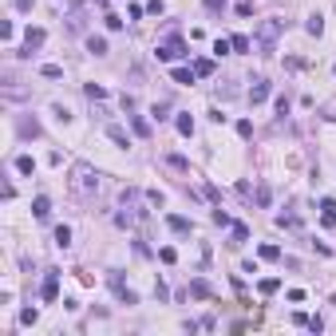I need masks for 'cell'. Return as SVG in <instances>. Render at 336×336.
Returning <instances> with one entry per match:
<instances>
[{"label": "cell", "instance_id": "21", "mask_svg": "<svg viewBox=\"0 0 336 336\" xmlns=\"http://www.w3.org/2000/svg\"><path fill=\"white\" fill-rule=\"evenodd\" d=\"M194 71H198V75H214V59H198Z\"/></svg>", "mask_w": 336, "mask_h": 336}, {"label": "cell", "instance_id": "12", "mask_svg": "<svg viewBox=\"0 0 336 336\" xmlns=\"http://www.w3.org/2000/svg\"><path fill=\"white\" fill-rule=\"evenodd\" d=\"M32 214H36V218H48V214H52V202H48V198L40 194V198L32 202Z\"/></svg>", "mask_w": 336, "mask_h": 336}, {"label": "cell", "instance_id": "19", "mask_svg": "<svg viewBox=\"0 0 336 336\" xmlns=\"http://www.w3.org/2000/svg\"><path fill=\"white\" fill-rule=\"evenodd\" d=\"M83 91H87V99H99V103H103V99H107V91H103V87H99V83H87V87H83Z\"/></svg>", "mask_w": 336, "mask_h": 336}, {"label": "cell", "instance_id": "1", "mask_svg": "<svg viewBox=\"0 0 336 336\" xmlns=\"http://www.w3.org/2000/svg\"><path fill=\"white\" fill-rule=\"evenodd\" d=\"M95 186H99V174L87 167V163H75V167H71V190H75L79 198L95 194Z\"/></svg>", "mask_w": 336, "mask_h": 336}, {"label": "cell", "instance_id": "13", "mask_svg": "<svg viewBox=\"0 0 336 336\" xmlns=\"http://www.w3.org/2000/svg\"><path fill=\"white\" fill-rule=\"evenodd\" d=\"M56 245H59V249L71 245V229H67V225H56Z\"/></svg>", "mask_w": 336, "mask_h": 336}, {"label": "cell", "instance_id": "15", "mask_svg": "<svg viewBox=\"0 0 336 336\" xmlns=\"http://www.w3.org/2000/svg\"><path fill=\"white\" fill-rule=\"evenodd\" d=\"M16 170H20V174H32V170H36L32 155H20V159H16Z\"/></svg>", "mask_w": 336, "mask_h": 336}, {"label": "cell", "instance_id": "20", "mask_svg": "<svg viewBox=\"0 0 336 336\" xmlns=\"http://www.w3.org/2000/svg\"><path fill=\"white\" fill-rule=\"evenodd\" d=\"M40 75H44V79H59V75H63V67H56V63H44V67H40Z\"/></svg>", "mask_w": 336, "mask_h": 336}, {"label": "cell", "instance_id": "27", "mask_svg": "<svg viewBox=\"0 0 336 336\" xmlns=\"http://www.w3.org/2000/svg\"><path fill=\"white\" fill-rule=\"evenodd\" d=\"M229 44H233V52H249V40H245V36H233Z\"/></svg>", "mask_w": 336, "mask_h": 336}, {"label": "cell", "instance_id": "33", "mask_svg": "<svg viewBox=\"0 0 336 336\" xmlns=\"http://www.w3.org/2000/svg\"><path fill=\"white\" fill-rule=\"evenodd\" d=\"M202 4H206V12H222L225 8V0H202Z\"/></svg>", "mask_w": 336, "mask_h": 336}, {"label": "cell", "instance_id": "2", "mask_svg": "<svg viewBox=\"0 0 336 336\" xmlns=\"http://www.w3.org/2000/svg\"><path fill=\"white\" fill-rule=\"evenodd\" d=\"M281 28H285L281 20H265L261 24V56H273V40L281 36Z\"/></svg>", "mask_w": 336, "mask_h": 336}, {"label": "cell", "instance_id": "5", "mask_svg": "<svg viewBox=\"0 0 336 336\" xmlns=\"http://www.w3.org/2000/svg\"><path fill=\"white\" fill-rule=\"evenodd\" d=\"M269 91H273V87H269V79H253V87H249V103H265V99H269Z\"/></svg>", "mask_w": 336, "mask_h": 336}, {"label": "cell", "instance_id": "9", "mask_svg": "<svg viewBox=\"0 0 336 336\" xmlns=\"http://www.w3.org/2000/svg\"><path fill=\"white\" fill-rule=\"evenodd\" d=\"M190 297H202V301H206V297H214V289H210V281H190Z\"/></svg>", "mask_w": 336, "mask_h": 336}, {"label": "cell", "instance_id": "16", "mask_svg": "<svg viewBox=\"0 0 336 336\" xmlns=\"http://www.w3.org/2000/svg\"><path fill=\"white\" fill-rule=\"evenodd\" d=\"M257 289H261L265 297H273V293H277V289H281V281H277V277H265V281H261V285H257Z\"/></svg>", "mask_w": 336, "mask_h": 336}, {"label": "cell", "instance_id": "29", "mask_svg": "<svg viewBox=\"0 0 336 336\" xmlns=\"http://www.w3.org/2000/svg\"><path fill=\"white\" fill-rule=\"evenodd\" d=\"M36 317H40L36 309H24V313H20V325H36Z\"/></svg>", "mask_w": 336, "mask_h": 336}, {"label": "cell", "instance_id": "26", "mask_svg": "<svg viewBox=\"0 0 336 336\" xmlns=\"http://www.w3.org/2000/svg\"><path fill=\"white\" fill-rule=\"evenodd\" d=\"M261 257H265V261H277L281 249H277V245H261Z\"/></svg>", "mask_w": 336, "mask_h": 336}, {"label": "cell", "instance_id": "30", "mask_svg": "<svg viewBox=\"0 0 336 336\" xmlns=\"http://www.w3.org/2000/svg\"><path fill=\"white\" fill-rule=\"evenodd\" d=\"M210 218H214V225H233V222H229V214H225V210H214Z\"/></svg>", "mask_w": 336, "mask_h": 336}, {"label": "cell", "instance_id": "6", "mask_svg": "<svg viewBox=\"0 0 336 336\" xmlns=\"http://www.w3.org/2000/svg\"><path fill=\"white\" fill-rule=\"evenodd\" d=\"M40 297H44V301H56V297H59V277H56V273H48V277H44Z\"/></svg>", "mask_w": 336, "mask_h": 336}, {"label": "cell", "instance_id": "32", "mask_svg": "<svg viewBox=\"0 0 336 336\" xmlns=\"http://www.w3.org/2000/svg\"><path fill=\"white\" fill-rule=\"evenodd\" d=\"M237 16H253V4L249 0H237Z\"/></svg>", "mask_w": 336, "mask_h": 336}, {"label": "cell", "instance_id": "3", "mask_svg": "<svg viewBox=\"0 0 336 336\" xmlns=\"http://www.w3.org/2000/svg\"><path fill=\"white\" fill-rule=\"evenodd\" d=\"M155 56L163 59V63H170V59L186 56V44H182V40H178V36H170V40H167V44H163V48H159V52H155Z\"/></svg>", "mask_w": 336, "mask_h": 336}, {"label": "cell", "instance_id": "28", "mask_svg": "<svg viewBox=\"0 0 336 336\" xmlns=\"http://www.w3.org/2000/svg\"><path fill=\"white\" fill-rule=\"evenodd\" d=\"M237 135H241V139H249V135H253V123H249V119H241V123H237Z\"/></svg>", "mask_w": 336, "mask_h": 336}, {"label": "cell", "instance_id": "24", "mask_svg": "<svg viewBox=\"0 0 336 336\" xmlns=\"http://www.w3.org/2000/svg\"><path fill=\"white\" fill-rule=\"evenodd\" d=\"M20 135H32V139H36V135H40V127H36V119H32V123L24 119V123H20Z\"/></svg>", "mask_w": 336, "mask_h": 336}, {"label": "cell", "instance_id": "18", "mask_svg": "<svg viewBox=\"0 0 336 336\" xmlns=\"http://www.w3.org/2000/svg\"><path fill=\"white\" fill-rule=\"evenodd\" d=\"M87 48H91L95 56H107V40H99V36H91V40H87Z\"/></svg>", "mask_w": 336, "mask_h": 336}, {"label": "cell", "instance_id": "25", "mask_svg": "<svg viewBox=\"0 0 336 336\" xmlns=\"http://www.w3.org/2000/svg\"><path fill=\"white\" fill-rule=\"evenodd\" d=\"M277 225H289V229H297L301 222H297V214H277Z\"/></svg>", "mask_w": 336, "mask_h": 336}, {"label": "cell", "instance_id": "7", "mask_svg": "<svg viewBox=\"0 0 336 336\" xmlns=\"http://www.w3.org/2000/svg\"><path fill=\"white\" fill-rule=\"evenodd\" d=\"M321 222H325V225H336V202H333V198H325V202H321Z\"/></svg>", "mask_w": 336, "mask_h": 336}, {"label": "cell", "instance_id": "34", "mask_svg": "<svg viewBox=\"0 0 336 336\" xmlns=\"http://www.w3.org/2000/svg\"><path fill=\"white\" fill-rule=\"evenodd\" d=\"M16 8H20V12H28V8H32V0H16Z\"/></svg>", "mask_w": 336, "mask_h": 336}, {"label": "cell", "instance_id": "14", "mask_svg": "<svg viewBox=\"0 0 336 336\" xmlns=\"http://www.w3.org/2000/svg\"><path fill=\"white\" fill-rule=\"evenodd\" d=\"M174 123H178V135H194V119L190 115H178Z\"/></svg>", "mask_w": 336, "mask_h": 336}, {"label": "cell", "instance_id": "31", "mask_svg": "<svg viewBox=\"0 0 336 336\" xmlns=\"http://www.w3.org/2000/svg\"><path fill=\"white\" fill-rule=\"evenodd\" d=\"M159 257H163V261H167V265H174V261H178V253H174V249H170V245H167V249H159Z\"/></svg>", "mask_w": 336, "mask_h": 336}, {"label": "cell", "instance_id": "8", "mask_svg": "<svg viewBox=\"0 0 336 336\" xmlns=\"http://www.w3.org/2000/svg\"><path fill=\"white\" fill-rule=\"evenodd\" d=\"M167 225H170V229H174V233H190V229H194V225L186 222L182 214H167Z\"/></svg>", "mask_w": 336, "mask_h": 336}, {"label": "cell", "instance_id": "4", "mask_svg": "<svg viewBox=\"0 0 336 336\" xmlns=\"http://www.w3.org/2000/svg\"><path fill=\"white\" fill-rule=\"evenodd\" d=\"M44 40H48L44 28H28V32H24V52H20V56H32V48H40Z\"/></svg>", "mask_w": 336, "mask_h": 336}, {"label": "cell", "instance_id": "11", "mask_svg": "<svg viewBox=\"0 0 336 336\" xmlns=\"http://www.w3.org/2000/svg\"><path fill=\"white\" fill-rule=\"evenodd\" d=\"M170 75H174V83H194V75H198V71H194V67H174Z\"/></svg>", "mask_w": 336, "mask_h": 336}, {"label": "cell", "instance_id": "17", "mask_svg": "<svg viewBox=\"0 0 336 336\" xmlns=\"http://www.w3.org/2000/svg\"><path fill=\"white\" fill-rule=\"evenodd\" d=\"M305 28H309V36H321V32H325V20H321V16H309Z\"/></svg>", "mask_w": 336, "mask_h": 336}, {"label": "cell", "instance_id": "23", "mask_svg": "<svg viewBox=\"0 0 336 336\" xmlns=\"http://www.w3.org/2000/svg\"><path fill=\"white\" fill-rule=\"evenodd\" d=\"M245 237H249V225H233V245H241V241H245Z\"/></svg>", "mask_w": 336, "mask_h": 336}, {"label": "cell", "instance_id": "10", "mask_svg": "<svg viewBox=\"0 0 336 336\" xmlns=\"http://www.w3.org/2000/svg\"><path fill=\"white\" fill-rule=\"evenodd\" d=\"M107 139H111L115 147H123V151L131 147V143H127V131H123V127H115V123H111V127H107Z\"/></svg>", "mask_w": 336, "mask_h": 336}, {"label": "cell", "instance_id": "22", "mask_svg": "<svg viewBox=\"0 0 336 336\" xmlns=\"http://www.w3.org/2000/svg\"><path fill=\"white\" fill-rule=\"evenodd\" d=\"M131 123H135V135H143V139H147V135H151V123H147V119H139V115H135V119H131Z\"/></svg>", "mask_w": 336, "mask_h": 336}]
</instances>
